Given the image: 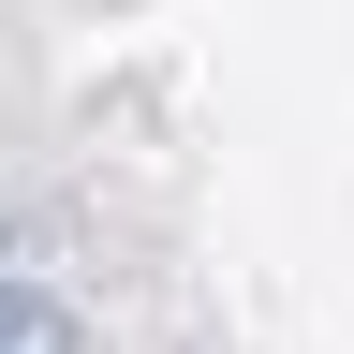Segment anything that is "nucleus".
<instances>
[{"mask_svg": "<svg viewBox=\"0 0 354 354\" xmlns=\"http://www.w3.org/2000/svg\"><path fill=\"white\" fill-rule=\"evenodd\" d=\"M0 354H88V325H74L44 281H0Z\"/></svg>", "mask_w": 354, "mask_h": 354, "instance_id": "f257e3e1", "label": "nucleus"}]
</instances>
